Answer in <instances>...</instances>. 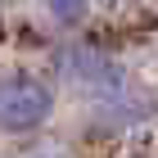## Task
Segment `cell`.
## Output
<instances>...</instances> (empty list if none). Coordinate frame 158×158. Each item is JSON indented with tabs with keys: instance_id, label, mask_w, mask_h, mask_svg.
I'll return each mask as SVG.
<instances>
[{
	"instance_id": "3",
	"label": "cell",
	"mask_w": 158,
	"mask_h": 158,
	"mask_svg": "<svg viewBox=\"0 0 158 158\" xmlns=\"http://www.w3.org/2000/svg\"><path fill=\"white\" fill-rule=\"evenodd\" d=\"M45 9L59 27H77L86 18V9H90V0H45Z\"/></svg>"
},
{
	"instance_id": "2",
	"label": "cell",
	"mask_w": 158,
	"mask_h": 158,
	"mask_svg": "<svg viewBox=\"0 0 158 158\" xmlns=\"http://www.w3.org/2000/svg\"><path fill=\"white\" fill-rule=\"evenodd\" d=\"M54 113V86L36 73L0 77V135H27L45 127Z\"/></svg>"
},
{
	"instance_id": "1",
	"label": "cell",
	"mask_w": 158,
	"mask_h": 158,
	"mask_svg": "<svg viewBox=\"0 0 158 158\" xmlns=\"http://www.w3.org/2000/svg\"><path fill=\"white\" fill-rule=\"evenodd\" d=\"M59 73L77 86V95H86L109 122L135 118V95L127 86V77H122V68L113 59H104L99 50H63Z\"/></svg>"
}]
</instances>
